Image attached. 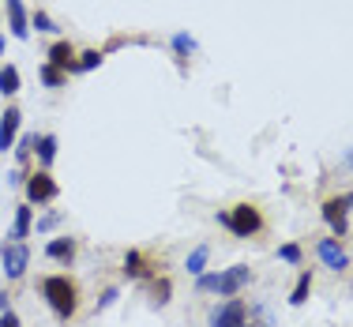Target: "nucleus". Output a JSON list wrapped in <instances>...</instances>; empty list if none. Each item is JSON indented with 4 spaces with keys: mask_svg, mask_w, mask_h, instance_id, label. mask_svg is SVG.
Instances as JSON below:
<instances>
[{
    "mask_svg": "<svg viewBox=\"0 0 353 327\" xmlns=\"http://www.w3.org/2000/svg\"><path fill=\"white\" fill-rule=\"evenodd\" d=\"M308 290H312V275L305 271V275L297 279V286H293V297H290V301H293V305H305V301H308Z\"/></svg>",
    "mask_w": 353,
    "mask_h": 327,
    "instance_id": "17",
    "label": "nucleus"
},
{
    "mask_svg": "<svg viewBox=\"0 0 353 327\" xmlns=\"http://www.w3.org/2000/svg\"><path fill=\"white\" fill-rule=\"evenodd\" d=\"M350 170H353V150H350Z\"/></svg>",
    "mask_w": 353,
    "mask_h": 327,
    "instance_id": "30",
    "label": "nucleus"
},
{
    "mask_svg": "<svg viewBox=\"0 0 353 327\" xmlns=\"http://www.w3.org/2000/svg\"><path fill=\"white\" fill-rule=\"evenodd\" d=\"M124 275H128V279H143V275H147V264H143V252H136V248H132V252L124 256Z\"/></svg>",
    "mask_w": 353,
    "mask_h": 327,
    "instance_id": "16",
    "label": "nucleus"
},
{
    "mask_svg": "<svg viewBox=\"0 0 353 327\" xmlns=\"http://www.w3.org/2000/svg\"><path fill=\"white\" fill-rule=\"evenodd\" d=\"M4 308H8V293H0V313H4Z\"/></svg>",
    "mask_w": 353,
    "mask_h": 327,
    "instance_id": "29",
    "label": "nucleus"
},
{
    "mask_svg": "<svg viewBox=\"0 0 353 327\" xmlns=\"http://www.w3.org/2000/svg\"><path fill=\"white\" fill-rule=\"evenodd\" d=\"M34 150H38V162L41 166H53V158H57V136H34Z\"/></svg>",
    "mask_w": 353,
    "mask_h": 327,
    "instance_id": "14",
    "label": "nucleus"
},
{
    "mask_svg": "<svg viewBox=\"0 0 353 327\" xmlns=\"http://www.w3.org/2000/svg\"><path fill=\"white\" fill-rule=\"evenodd\" d=\"M279 256L285 259V264H301V248H297V245H282Z\"/></svg>",
    "mask_w": 353,
    "mask_h": 327,
    "instance_id": "25",
    "label": "nucleus"
},
{
    "mask_svg": "<svg viewBox=\"0 0 353 327\" xmlns=\"http://www.w3.org/2000/svg\"><path fill=\"white\" fill-rule=\"evenodd\" d=\"M319 259H323V264L331 267V271H342V267H346V252H342V248L334 245L331 237L319 241Z\"/></svg>",
    "mask_w": 353,
    "mask_h": 327,
    "instance_id": "11",
    "label": "nucleus"
},
{
    "mask_svg": "<svg viewBox=\"0 0 353 327\" xmlns=\"http://www.w3.org/2000/svg\"><path fill=\"white\" fill-rule=\"evenodd\" d=\"M0 53H4V38H0Z\"/></svg>",
    "mask_w": 353,
    "mask_h": 327,
    "instance_id": "31",
    "label": "nucleus"
},
{
    "mask_svg": "<svg viewBox=\"0 0 353 327\" xmlns=\"http://www.w3.org/2000/svg\"><path fill=\"white\" fill-rule=\"evenodd\" d=\"M173 49H176V53H181V57H188L192 49H196V41H192L188 34H173Z\"/></svg>",
    "mask_w": 353,
    "mask_h": 327,
    "instance_id": "24",
    "label": "nucleus"
},
{
    "mask_svg": "<svg viewBox=\"0 0 353 327\" xmlns=\"http://www.w3.org/2000/svg\"><path fill=\"white\" fill-rule=\"evenodd\" d=\"M0 327H19V316H15V313H0Z\"/></svg>",
    "mask_w": 353,
    "mask_h": 327,
    "instance_id": "27",
    "label": "nucleus"
},
{
    "mask_svg": "<svg viewBox=\"0 0 353 327\" xmlns=\"http://www.w3.org/2000/svg\"><path fill=\"white\" fill-rule=\"evenodd\" d=\"M117 297H121V293H117V290H105V293H102V301H98V313H102V308H109V305H113Z\"/></svg>",
    "mask_w": 353,
    "mask_h": 327,
    "instance_id": "26",
    "label": "nucleus"
},
{
    "mask_svg": "<svg viewBox=\"0 0 353 327\" xmlns=\"http://www.w3.org/2000/svg\"><path fill=\"white\" fill-rule=\"evenodd\" d=\"M75 64H79V72H90V68H98V64H102V53H98V49H87V53H83Z\"/></svg>",
    "mask_w": 353,
    "mask_h": 327,
    "instance_id": "20",
    "label": "nucleus"
},
{
    "mask_svg": "<svg viewBox=\"0 0 353 327\" xmlns=\"http://www.w3.org/2000/svg\"><path fill=\"white\" fill-rule=\"evenodd\" d=\"M41 297L49 301V308H53L61 320H72L75 308H79V290H75V282L68 275H49V279L41 282Z\"/></svg>",
    "mask_w": 353,
    "mask_h": 327,
    "instance_id": "1",
    "label": "nucleus"
},
{
    "mask_svg": "<svg viewBox=\"0 0 353 327\" xmlns=\"http://www.w3.org/2000/svg\"><path fill=\"white\" fill-rule=\"evenodd\" d=\"M350 207H353V192H350V196H339V199H327V204H323V218H327V226H331L339 237L346 233V211H350Z\"/></svg>",
    "mask_w": 353,
    "mask_h": 327,
    "instance_id": "7",
    "label": "nucleus"
},
{
    "mask_svg": "<svg viewBox=\"0 0 353 327\" xmlns=\"http://www.w3.org/2000/svg\"><path fill=\"white\" fill-rule=\"evenodd\" d=\"M15 90H19V68H15V64H4V68H0V95L12 98Z\"/></svg>",
    "mask_w": 353,
    "mask_h": 327,
    "instance_id": "13",
    "label": "nucleus"
},
{
    "mask_svg": "<svg viewBox=\"0 0 353 327\" xmlns=\"http://www.w3.org/2000/svg\"><path fill=\"white\" fill-rule=\"evenodd\" d=\"M218 222L225 226V230H233L237 237H252V233H259V226H263V218H259L256 207L241 204L233 207V215H218Z\"/></svg>",
    "mask_w": 353,
    "mask_h": 327,
    "instance_id": "4",
    "label": "nucleus"
},
{
    "mask_svg": "<svg viewBox=\"0 0 353 327\" xmlns=\"http://www.w3.org/2000/svg\"><path fill=\"white\" fill-rule=\"evenodd\" d=\"M46 57H49V64H53V68H61V72H79V64H75V49L68 46V41H57Z\"/></svg>",
    "mask_w": 353,
    "mask_h": 327,
    "instance_id": "10",
    "label": "nucleus"
},
{
    "mask_svg": "<svg viewBox=\"0 0 353 327\" xmlns=\"http://www.w3.org/2000/svg\"><path fill=\"white\" fill-rule=\"evenodd\" d=\"M8 23H12V34L19 41L30 38V15L23 8V0H8Z\"/></svg>",
    "mask_w": 353,
    "mask_h": 327,
    "instance_id": "9",
    "label": "nucleus"
},
{
    "mask_svg": "<svg viewBox=\"0 0 353 327\" xmlns=\"http://www.w3.org/2000/svg\"><path fill=\"white\" fill-rule=\"evenodd\" d=\"M30 27H38V30H46V34H53V30H61V27H57V23H53V19H49V15H46V12H34V19H30Z\"/></svg>",
    "mask_w": 353,
    "mask_h": 327,
    "instance_id": "22",
    "label": "nucleus"
},
{
    "mask_svg": "<svg viewBox=\"0 0 353 327\" xmlns=\"http://www.w3.org/2000/svg\"><path fill=\"white\" fill-rule=\"evenodd\" d=\"M30 150H34V136H19V139H15V158H19V162H27Z\"/></svg>",
    "mask_w": 353,
    "mask_h": 327,
    "instance_id": "21",
    "label": "nucleus"
},
{
    "mask_svg": "<svg viewBox=\"0 0 353 327\" xmlns=\"http://www.w3.org/2000/svg\"><path fill=\"white\" fill-rule=\"evenodd\" d=\"M150 293H154V305H165V301H170V282L158 279L154 286H150Z\"/></svg>",
    "mask_w": 353,
    "mask_h": 327,
    "instance_id": "23",
    "label": "nucleus"
},
{
    "mask_svg": "<svg viewBox=\"0 0 353 327\" xmlns=\"http://www.w3.org/2000/svg\"><path fill=\"white\" fill-rule=\"evenodd\" d=\"M0 264H4V279L8 282L23 279L27 267H30V248L23 245V241H4V245H0Z\"/></svg>",
    "mask_w": 353,
    "mask_h": 327,
    "instance_id": "3",
    "label": "nucleus"
},
{
    "mask_svg": "<svg viewBox=\"0 0 353 327\" xmlns=\"http://www.w3.org/2000/svg\"><path fill=\"white\" fill-rule=\"evenodd\" d=\"M46 256H49V259H61V264H72L75 241H72V237H53V241L46 245Z\"/></svg>",
    "mask_w": 353,
    "mask_h": 327,
    "instance_id": "12",
    "label": "nucleus"
},
{
    "mask_svg": "<svg viewBox=\"0 0 353 327\" xmlns=\"http://www.w3.org/2000/svg\"><path fill=\"white\" fill-rule=\"evenodd\" d=\"M41 83H46V87H61V83H64V72L53 68V64H41Z\"/></svg>",
    "mask_w": 353,
    "mask_h": 327,
    "instance_id": "19",
    "label": "nucleus"
},
{
    "mask_svg": "<svg viewBox=\"0 0 353 327\" xmlns=\"http://www.w3.org/2000/svg\"><path fill=\"white\" fill-rule=\"evenodd\" d=\"M245 324H248V308L241 297H225L211 313V327H245Z\"/></svg>",
    "mask_w": 353,
    "mask_h": 327,
    "instance_id": "5",
    "label": "nucleus"
},
{
    "mask_svg": "<svg viewBox=\"0 0 353 327\" xmlns=\"http://www.w3.org/2000/svg\"><path fill=\"white\" fill-rule=\"evenodd\" d=\"M248 282H252V271L245 264H237V267H230V271H222V275H199L196 290H203V293L214 290L218 297H237Z\"/></svg>",
    "mask_w": 353,
    "mask_h": 327,
    "instance_id": "2",
    "label": "nucleus"
},
{
    "mask_svg": "<svg viewBox=\"0 0 353 327\" xmlns=\"http://www.w3.org/2000/svg\"><path fill=\"white\" fill-rule=\"evenodd\" d=\"M23 237H30V207H19L12 222V241H23Z\"/></svg>",
    "mask_w": 353,
    "mask_h": 327,
    "instance_id": "15",
    "label": "nucleus"
},
{
    "mask_svg": "<svg viewBox=\"0 0 353 327\" xmlns=\"http://www.w3.org/2000/svg\"><path fill=\"white\" fill-rule=\"evenodd\" d=\"M19 124H23V113L15 106H8L4 117H0V150L15 147V139H19Z\"/></svg>",
    "mask_w": 353,
    "mask_h": 327,
    "instance_id": "8",
    "label": "nucleus"
},
{
    "mask_svg": "<svg viewBox=\"0 0 353 327\" xmlns=\"http://www.w3.org/2000/svg\"><path fill=\"white\" fill-rule=\"evenodd\" d=\"M207 256H211V248H207V245H199L196 252L188 256V271H192V275H203V267H207Z\"/></svg>",
    "mask_w": 353,
    "mask_h": 327,
    "instance_id": "18",
    "label": "nucleus"
},
{
    "mask_svg": "<svg viewBox=\"0 0 353 327\" xmlns=\"http://www.w3.org/2000/svg\"><path fill=\"white\" fill-rule=\"evenodd\" d=\"M53 226H57V215H46V218H41V222H38V230L46 233V230H53Z\"/></svg>",
    "mask_w": 353,
    "mask_h": 327,
    "instance_id": "28",
    "label": "nucleus"
},
{
    "mask_svg": "<svg viewBox=\"0 0 353 327\" xmlns=\"http://www.w3.org/2000/svg\"><path fill=\"white\" fill-rule=\"evenodd\" d=\"M57 192H61V188H57V181L49 177L46 170L34 173V177H27V199H30V204H53Z\"/></svg>",
    "mask_w": 353,
    "mask_h": 327,
    "instance_id": "6",
    "label": "nucleus"
}]
</instances>
